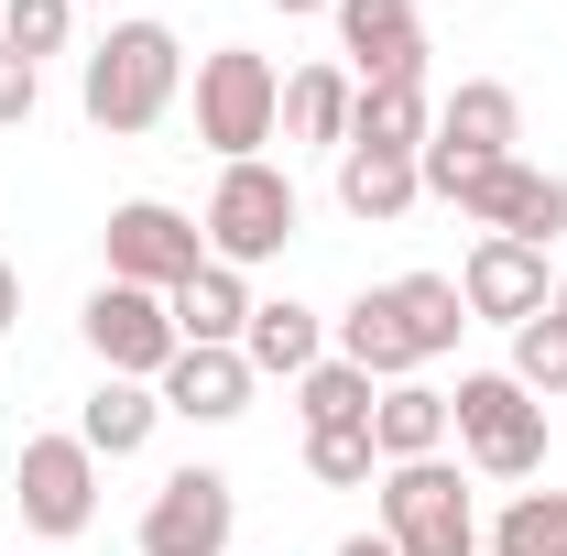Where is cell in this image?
I'll return each mask as SVG.
<instances>
[{
    "instance_id": "cell-1",
    "label": "cell",
    "mask_w": 567,
    "mask_h": 556,
    "mask_svg": "<svg viewBox=\"0 0 567 556\" xmlns=\"http://www.w3.org/2000/svg\"><path fill=\"white\" fill-rule=\"evenodd\" d=\"M175 87H186V44L164 22H110L76 66V110H87V132H153L175 110Z\"/></svg>"
},
{
    "instance_id": "cell-2",
    "label": "cell",
    "mask_w": 567,
    "mask_h": 556,
    "mask_svg": "<svg viewBox=\"0 0 567 556\" xmlns=\"http://www.w3.org/2000/svg\"><path fill=\"white\" fill-rule=\"evenodd\" d=\"M208 262H229V274H251V262H274L284 240L306 229V197H295V175L284 164H218V197H208Z\"/></svg>"
},
{
    "instance_id": "cell-3",
    "label": "cell",
    "mask_w": 567,
    "mask_h": 556,
    "mask_svg": "<svg viewBox=\"0 0 567 556\" xmlns=\"http://www.w3.org/2000/svg\"><path fill=\"white\" fill-rule=\"evenodd\" d=\"M447 425H458V447H470L481 481H535V470H546V404H535L513 371H470V382L447 393Z\"/></svg>"
},
{
    "instance_id": "cell-4",
    "label": "cell",
    "mask_w": 567,
    "mask_h": 556,
    "mask_svg": "<svg viewBox=\"0 0 567 556\" xmlns=\"http://www.w3.org/2000/svg\"><path fill=\"white\" fill-rule=\"evenodd\" d=\"M284 121V76L274 55H251V44H218L208 66H197V142H208L218 164H251Z\"/></svg>"
},
{
    "instance_id": "cell-5",
    "label": "cell",
    "mask_w": 567,
    "mask_h": 556,
    "mask_svg": "<svg viewBox=\"0 0 567 556\" xmlns=\"http://www.w3.org/2000/svg\"><path fill=\"white\" fill-rule=\"evenodd\" d=\"M513 142H524V99H513L502 76H470L458 99H436V132H425V153H415L425 197H447L470 164H513Z\"/></svg>"
},
{
    "instance_id": "cell-6",
    "label": "cell",
    "mask_w": 567,
    "mask_h": 556,
    "mask_svg": "<svg viewBox=\"0 0 567 556\" xmlns=\"http://www.w3.org/2000/svg\"><path fill=\"white\" fill-rule=\"evenodd\" d=\"M11 502H22V535H44V546H76L87 524H99V459H87V436H22V459H11Z\"/></svg>"
},
{
    "instance_id": "cell-7",
    "label": "cell",
    "mask_w": 567,
    "mask_h": 556,
    "mask_svg": "<svg viewBox=\"0 0 567 556\" xmlns=\"http://www.w3.org/2000/svg\"><path fill=\"white\" fill-rule=\"evenodd\" d=\"M447 208L470 218L481 240H535V251H546V240H567V175L524 164V153H513V164H470V175L447 186Z\"/></svg>"
},
{
    "instance_id": "cell-8",
    "label": "cell",
    "mask_w": 567,
    "mask_h": 556,
    "mask_svg": "<svg viewBox=\"0 0 567 556\" xmlns=\"http://www.w3.org/2000/svg\"><path fill=\"white\" fill-rule=\"evenodd\" d=\"M382 535L393 556H481V513L447 459H404V470H382Z\"/></svg>"
},
{
    "instance_id": "cell-9",
    "label": "cell",
    "mask_w": 567,
    "mask_h": 556,
    "mask_svg": "<svg viewBox=\"0 0 567 556\" xmlns=\"http://www.w3.org/2000/svg\"><path fill=\"white\" fill-rule=\"evenodd\" d=\"M208 262V229L164 197H121L110 208V284H142V295H175V284Z\"/></svg>"
},
{
    "instance_id": "cell-10",
    "label": "cell",
    "mask_w": 567,
    "mask_h": 556,
    "mask_svg": "<svg viewBox=\"0 0 567 556\" xmlns=\"http://www.w3.org/2000/svg\"><path fill=\"white\" fill-rule=\"evenodd\" d=\"M76 339L99 349V371L110 382H164V360H175V317H164V295H142V284H99L87 295V317H76Z\"/></svg>"
},
{
    "instance_id": "cell-11",
    "label": "cell",
    "mask_w": 567,
    "mask_h": 556,
    "mask_svg": "<svg viewBox=\"0 0 567 556\" xmlns=\"http://www.w3.org/2000/svg\"><path fill=\"white\" fill-rule=\"evenodd\" d=\"M229 535H240L229 470H175V481L142 502V556H229Z\"/></svg>"
},
{
    "instance_id": "cell-12",
    "label": "cell",
    "mask_w": 567,
    "mask_h": 556,
    "mask_svg": "<svg viewBox=\"0 0 567 556\" xmlns=\"http://www.w3.org/2000/svg\"><path fill=\"white\" fill-rule=\"evenodd\" d=\"M458 295H470V317H492V328H524V317L557 306V284H546V251H535V240H481V251L458 262Z\"/></svg>"
},
{
    "instance_id": "cell-13",
    "label": "cell",
    "mask_w": 567,
    "mask_h": 556,
    "mask_svg": "<svg viewBox=\"0 0 567 556\" xmlns=\"http://www.w3.org/2000/svg\"><path fill=\"white\" fill-rule=\"evenodd\" d=\"M339 44H350L360 87L425 76V22H415V0H339Z\"/></svg>"
},
{
    "instance_id": "cell-14",
    "label": "cell",
    "mask_w": 567,
    "mask_h": 556,
    "mask_svg": "<svg viewBox=\"0 0 567 556\" xmlns=\"http://www.w3.org/2000/svg\"><path fill=\"white\" fill-rule=\"evenodd\" d=\"M153 393H164V415H186V425H229V415H251V360L240 349H175Z\"/></svg>"
},
{
    "instance_id": "cell-15",
    "label": "cell",
    "mask_w": 567,
    "mask_h": 556,
    "mask_svg": "<svg viewBox=\"0 0 567 556\" xmlns=\"http://www.w3.org/2000/svg\"><path fill=\"white\" fill-rule=\"evenodd\" d=\"M240 360H251V382H306V371L328 360V317H317V306H295V295H274V306H251Z\"/></svg>"
},
{
    "instance_id": "cell-16",
    "label": "cell",
    "mask_w": 567,
    "mask_h": 556,
    "mask_svg": "<svg viewBox=\"0 0 567 556\" xmlns=\"http://www.w3.org/2000/svg\"><path fill=\"white\" fill-rule=\"evenodd\" d=\"M164 317H175L186 349H240V328H251V284L229 274V262H197V274L164 295Z\"/></svg>"
},
{
    "instance_id": "cell-17",
    "label": "cell",
    "mask_w": 567,
    "mask_h": 556,
    "mask_svg": "<svg viewBox=\"0 0 567 556\" xmlns=\"http://www.w3.org/2000/svg\"><path fill=\"white\" fill-rule=\"evenodd\" d=\"M350 110H360V76L350 66H295L284 76V142H317V153H350Z\"/></svg>"
},
{
    "instance_id": "cell-18",
    "label": "cell",
    "mask_w": 567,
    "mask_h": 556,
    "mask_svg": "<svg viewBox=\"0 0 567 556\" xmlns=\"http://www.w3.org/2000/svg\"><path fill=\"white\" fill-rule=\"evenodd\" d=\"M415 197H425L415 153H371V142H350V153H339V208H350L360 229H393Z\"/></svg>"
},
{
    "instance_id": "cell-19",
    "label": "cell",
    "mask_w": 567,
    "mask_h": 556,
    "mask_svg": "<svg viewBox=\"0 0 567 556\" xmlns=\"http://www.w3.org/2000/svg\"><path fill=\"white\" fill-rule=\"evenodd\" d=\"M447 393H425V382H382V404H371V447H382V470H404V459H447Z\"/></svg>"
},
{
    "instance_id": "cell-20",
    "label": "cell",
    "mask_w": 567,
    "mask_h": 556,
    "mask_svg": "<svg viewBox=\"0 0 567 556\" xmlns=\"http://www.w3.org/2000/svg\"><path fill=\"white\" fill-rule=\"evenodd\" d=\"M153 425H164V393H153V382H99V393L76 404L87 459H142V447H153Z\"/></svg>"
},
{
    "instance_id": "cell-21",
    "label": "cell",
    "mask_w": 567,
    "mask_h": 556,
    "mask_svg": "<svg viewBox=\"0 0 567 556\" xmlns=\"http://www.w3.org/2000/svg\"><path fill=\"white\" fill-rule=\"evenodd\" d=\"M339 360L371 371V382H415L425 360L404 339V317H393V295H350V317H339Z\"/></svg>"
},
{
    "instance_id": "cell-22",
    "label": "cell",
    "mask_w": 567,
    "mask_h": 556,
    "mask_svg": "<svg viewBox=\"0 0 567 556\" xmlns=\"http://www.w3.org/2000/svg\"><path fill=\"white\" fill-rule=\"evenodd\" d=\"M425 132H436V99H425V76L360 87V110H350V142H371V153H425Z\"/></svg>"
},
{
    "instance_id": "cell-23",
    "label": "cell",
    "mask_w": 567,
    "mask_h": 556,
    "mask_svg": "<svg viewBox=\"0 0 567 556\" xmlns=\"http://www.w3.org/2000/svg\"><path fill=\"white\" fill-rule=\"evenodd\" d=\"M382 295H393V317H404L415 360H447V349H458V328H470V295H458V274H404V284H382Z\"/></svg>"
},
{
    "instance_id": "cell-24",
    "label": "cell",
    "mask_w": 567,
    "mask_h": 556,
    "mask_svg": "<svg viewBox=\"0 0 567 556\" xmlns=\"http://www.w3.org/2000/svg\"><path fill=\"white\" fill-rule=\"evenodd\" d=\"M371 371H350V360H317L306 382H295V415H306V436H328V425H371Z\"/></svg>"
},
{
    "instance_id": "cell-25",
    "label": "cell",
    "mask_w": 567,
    "mask_h": 556,
    "mask_svg": "<svg viewBox=\"0 0 567 556\" xmlns=\"http://www.w3.org/2000/svg\"><path fill=\"white\" fill-rule=\"evenodd\" d=\"M492 556H567V491H513L492 524Z\"/></svg>"
},
{
    "instance_id": "cell-26",
    "label": "cell",
    "mask_w": 567,
    "mask_h": 556,
    "mask_svg": "<svg viewBox=\"0 0 567 556\" xmlns=\"http://www.w3.org/2000/svg\"><path fill=\"white\" fill-rule=\"evenodd\" d=\"M66 33H76V0H0V44H11L22 66L66 55Z\"/></svg>"
},
{
    "instance_id": "cell-27",
    "label": "cell",
    "mask_w": 567,
    "mask_h": 556,
    "mask_svg": "<svg viewBox=\"0 0 567 556\" xmlns=\"http://www.w3.org/2000/svg\"><path fill=\"white\" fill-rule=\"evenodd\" d=\"M513 382H524L535 404L567 393V328H557V317H524V328H513Z\"/></svg>"
},
{
    "instance_id": "cell-28",
    "label": "cell",
    "mask_w": 567,
    "mask_h": 556,
    "mask_svg": "<svg viewBox=\"0 0 567 556\" xmlns=\"http://www.w3.org/2000/svg\"><path fill=\"white\" fill-rule=\"evenodd\" d=\"M306 470L328 491H360L371 470H382V447H371V425H328V436H306Z\"/></svg>"
},
{
    "instance_id": "cell-29",
    "label": "cell",
    "mask_w": 567,
    "mask_h": 556,
    "mask_svg": "<svg viewBox=\"0 0 567 556\" xmlns=\"http://www.w3.org/2000/svg\"><path fill=\"white\" fill-rule=\"evenodd\" d=\"M33 99H44V66H22V55L0 44V132H22V121H33Z\"/></svg>"
},
{
    "instance_id": "cell-30",
    "label": "cell",
    "mask_w": 567,
    "mask_h": 556,
    "mask_svg": "<svg viewBox=\"0 0 567 556\" xmlns=\"http://www.w3.org/2000/svg\"><path fill=\"white\" fill-rule=\"evenodd\" d=\"M11 317H22V274L0 262V339H11Z\"/></svg>"
},
{
    "instance_id": "cell-31",
    "label": "cell",
    "mask_w": 567,
    "mask_h": 556,
    "mask_svg": "<svg viewBox=\"0 0 567 556\" xmlns=\"http://www.w3.org/2000/svg\"><path fill=\"white\" fill-rule=\"evenodd\" d=\"M339 556H393V535H382V524H371V535H350V546Z\"/></svg>"
},
{
    "instance_id": "cell-32",
    "label": "cell",
    "mask_w": 567,
    "mask_h": 556,
    "mask_svg": "<svg viewBox=\"0 0 567 556\" xmlns=\"http://www.w3.org/2000/svg\"><path fill=\"white\" fill-rule=\"evenodd\" d=\"M274 11H339V0H274Z\"/></svg>"
},
{
    "instance_id": "cell-33",
    "label": "cell",
    "mask_w": 567,
    "mask_h": 556,
    "mask_svg": "<svg viewBox=\"0 0 567 556\" xmlns=\"http://www.w3.org/2000/svg\"><path fill=\"white\" fill-rule=\"evenodd\" d=\"M546 317H557V328H567V284H557V306H546Z\"/></svg>"
}]
</instances>
